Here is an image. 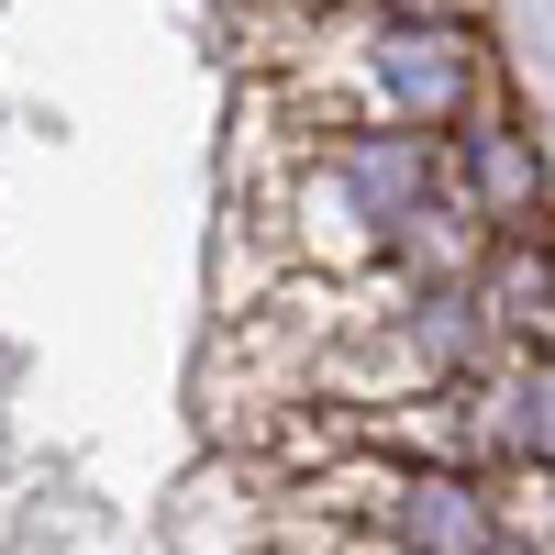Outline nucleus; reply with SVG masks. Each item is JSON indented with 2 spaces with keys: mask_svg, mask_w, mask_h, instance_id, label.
<instances>
[{
  "mask_svg": "<svg viewBox=\"0 0 555 555\" xmlns=\"http://www.w3.org/2000/svg\"><path fill=\"white\" fill-rule=\"evenodd\" d=\"M311 156L334 167V190H345L366 222H378V245L400 234L411 211L444 201V133H411V122H345V133H322Z\"/></svg>",
  "mask_w": 555,
  "mask_h": 555,
  "instance_id": "f257e3e1",
  "label": "nucleus"
},
{
  "mask_svg": "<svg viewBox=\"0 0 555 555\" xmlns=\"http://www.w3.org/2000/svg\"><path fill=\"white\" fill-rule=\"evenodd\" d=\"M544 145L512 122V112H478L444 133V201L478 222V234H522V222H544Z\"/></svg>",
  "mask_w": 555,
  "mask_h": 555,
  "instance_id": "f03ea898",
  "label": "nucleus"
},
{
  "mask_svg": "<svg viewBox=\"0 0 555 555\" xmlns=\"http://www.w3.org/2000/svg\"><path fill=\"white\" fill-rule=\"evenodd\" d=\"M478 444L489 467H522V478H555V356L522 345L478 378Z\"/></svg>",
  "mask_w": 555,
  "mask_h": 555,
  "instance_id": "7ed1b4c3",
  "label": "nucleus"
},
{
  "mask_svg": "<svg viewBox=\"0 0 555 555\" xmlns=\"http://www.w3.org/2000/svg\"><path fill=\"white\" fill-rule=\"evenodd\" d=\"M512 544L555 555V478H522V533H512Z\"/></svg>",
  "mask_w": 555,
  "mask_h": 555,
  "instance_id": "20e7f679",
  "label": "nucleus"
},
{
  "mask_svg": "<svg viewBox=\"0 0 555 555\" xmlns=\"http://www.w3.org/2000/svg\"><path fill=\"white\" fill-rule=\"evenodd\" d=\"M378 12H389V23H444L455 0H378Z\"/></svg>",
  "mask_w": 555,
  "mask_h": 555,
  "instance_id": "39448f33",
  "label": "nucleus"
},
{
  "mask_svg": "<svg viewBox=\"0 0 555 555\" xmlns=\"http://www.w3.org/2000/svg\"><path fill=\"white\" fill-rule=\"evenodd\" d=\"M489 555H533V544H489Z\"/></svg>",
  "mask_w": 555,
  "mask_h": 555,
  "instance_id": "423d86ee",
  "label": "nucleus"
}]
</instances>
